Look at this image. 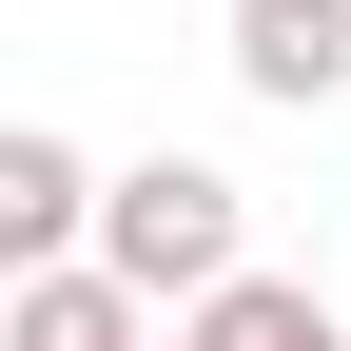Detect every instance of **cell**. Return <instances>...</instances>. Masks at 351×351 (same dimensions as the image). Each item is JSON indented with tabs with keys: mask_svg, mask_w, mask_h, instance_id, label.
<instances>
[{
	"mask_svg": "<svg viewBox=\"0 0 351 351\" xmlns=\"http://www.w3.org/2000/svg\"><path fill=\"white\" fill-rule=\"evenodd\" d=\"M78 254H98L137 313H195L215 274H254V254H234V176H215V156H137V176H98V234H78Z\"/></svg>",
	"mask_w": 351,
	"mask_h": 351,
	"instance_id": "obj_1",
	"label": "cell"
},
{
	"mask_svg": "<svg viewBox=\"0 0 351 351\" xmlns=\"http://www.w3.org/2000/svg\"><path fill=\"white\" fill-rule=\"evenodd\" d=\"M78 234H98V176H78V137L0 117V293H20V274H59Z\"/></svg>",
	"mask_w": 351,
	"mask_h": 351,
	"instance_id": "obj_2",
	"label": "cell"
},
{
	"mask_svg": "<svg viewBox=\"0 0 351 351\" xmlns=\"http://www.w3.org/2000/svg\"><path fill=\"white\" fill-rule=\"evenodd\" d=\"M234 78H254L274 117L351 98V0H234Z\"/></svg>",
	"mask_w": 351,
	"mask_h": 351,
	"instance_id": "obj_3",
	"label": "cell"
},
{
	"mask_svg": "<svg viewBox=\"0 0 351 351\" xmlns=\"http://www.w3.org/2000/svg\"><path fill=\"white\" fill-rule=\"evenodd\" d=\"M0 351H156V313L98 274V254H59V274H20V293H0Z\"/></svg>",
	"mask_w": 351,
	"mask_h": 351,
	"instance_id": "obj_4",
	"label": "cell"
},
{
	"mask_svg": "<svg viewBox=\"0 0 351 351\" xmlns=\"http://www.w3.org/2000/svg\"><path fill=\"white\" fill-rule=\"evenodd\" d=\"M195 351H351V313H313L293 274H215L195 293Z\"/></svg>",
	"mask_w": 351,
	"mask_h": 351,
	"instance_id": "obj_5",
	"label": "cell"
}]
</instances>
